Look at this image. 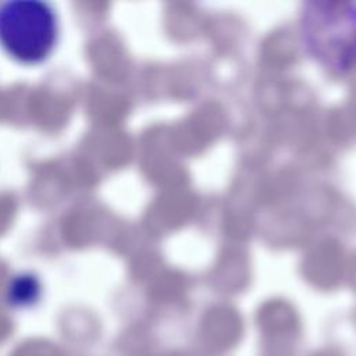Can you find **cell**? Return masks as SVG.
Here are the masks:
<instances>
[{
  "instance_id": "obj_1",
  "label": "cell",
  "mask_w": 356,
  "mask_h": 356,
  "mask_svg": "<svg viewBox=\"0 0 356 356\" xmlns=\"http://www.w3.org/2000/svg\"><path fill=\"white\" fill-rule=\"evenodd\" d=\"M302 36L312 56L330 70L356 67V1L309 3L302 13Z\"/></svg>"
},
{
  "instance_id": "obj_2",
  "label": "cell",
  "mask_w": 356,
  "mask_h": 356,
  "mask_svg": "<svg viewBox=\"0 0 356 356\" xmlns=\"http://www.w3.org/2000/svg\"><path fill=\"white\" fill-rule=\"evenodd\" d=\"M57 39L54 11L38 0H13L0 6V46L17 61L36 64Z\"/></svg>"
}]
</instances>
